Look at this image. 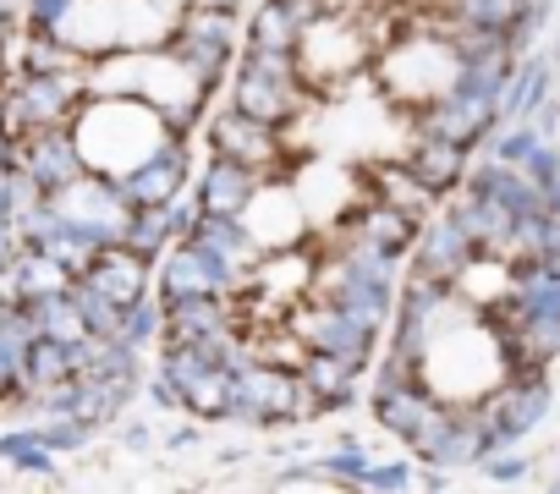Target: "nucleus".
<instances>
[{
    "label": "nucleus",
    "instance_id": "nucleus-7",
    "mask_svg": "<svg viewBox=\"0 0 560 494\" xmlns=\"http://www.w3.org/2000/svg\"><path fill=\"white\" fill-rule=\"evenodd\" d=\"M94 286H100L110 303H132V297H138V259H132V254H127V259H121V254H105V259L94 264Z\"/></svg>",
    "mask_w": 560,
    "mask_h": 494
},
{
    "label": "nucleus",
    "instance_id": "nucleus-4",
    "mask_svg": "<svg viewBox=\"0 0 560 494\" xmlns=\"http://www.w3.org/2000/svg\"><path fill=\"white\" fill-rule=\"evenodd\" d=\"M369 50L374 45L358 17H314L308 28H298V72L319 89H341L352 72H363Z\"/></svg>",
    "mask_w": 560,
    "mask_h": 494
},
{
    "label": "nucleus",
    "instance_id": "nucleus-3",
    "mask_svg": "<svg viewBox=\"0 0 560 494\" xmlns=\"http://www.w3.org/2000/svg\"><path fill=\"white\" fill-rule=\"evenodd\" d=\"M456 83H462V56L445 39H407L380 61V89L401 110H423V105L434 110L456 94Z\"/></svg>",
    "mask_w": 560,
    "mask_h": 494
},
{
    "label": "nucleus",
    "instance_id": "nucleus-2",
    "mask_svg": "<svg viewBox=\"0 0 560 494\" xmlns=\"http://www.w3.org/2000/svg\"><path fill=\"white\" fill-rule=\"evenodd\" d=\"M171 143V127L165 116L138 99V94H110V99H94L83 116H78V160L105 170V176H138L149 170V160H160V149Z\"/></svg>",
    "mask_w": 560,
    "mask_h": 494
},
{
    "label": "nucleus",
    "instance_id": "nucleus-5",
    "mask_svg": "<svg viewBox=\"0 0 560 494\" xmlns=\"http://www.w3.org/2000/svg\"><path fill=\"white\" fill-rule=\"evenodd\" d=\"M247 242H258L264 254H275V247H298V236L308 231V209L292 187H258L247 192V203L236 209Z\"/></svg>",
    "mask_w": 560,
    "mask_h": 494
},
{
    "label": "nucleus",
    "instance_id": "nucleus-6",
    "mask_svg": "<svg viewBox=\"0 0 560 494\" xmlns=\"http://www.w3.org/2000/svg\"><path fill=\"white\" fill-rule=\"evenodd\" d=\"M214 149H220V160L258 170V165H269V160H275V132H269V121H258V116L236 110V116L214 121Z\"/></svg>",
    "mask_w": 560,
    "mask_h": 494
},
{
    "label": "nucleus",
    "instance_id": "nucleus-1",
    "mask_svg": "<svg viewBox=\"0 0 560 494\" xmlns=\"http://www.w3.org/2000/svg\"><path fill=\"white\" fill-rule=\"evenodd\" d=\"M418 379L440 401H483L505 385V341L472 314H440L423 325Z\"/></svg>",
    "mask_w": 560,
    "mask_h": 494
}]
</instances>
